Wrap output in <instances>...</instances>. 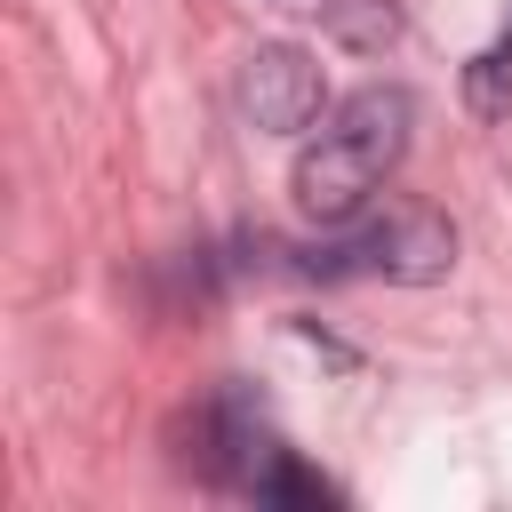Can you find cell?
<instances>
[{
  "label": "cell",
  "instance_id": "cell-1",
  "mask_svg": "<svg viewBox=\"0 0 512 512\" xmlns=\"http://www.w3.org/2000/svg\"><path fill=\"white\" fill-rule=\"evenodd\" d=\"M408 128H416V96L408 88H360L328 112V128L296 152V208L312 224H344L376 200V184L400 168L408 152Z\"/></svg>",
  "mask_w": 512,
  "mask_h": 512
},
{
  "label": "cell",
  "instance_id": "cell-2",
  "mask_svg": "<svg viewBox=\"0 0 512 512\" xmlns=\"http://www.w3.org/2000/svg\"><path fill=\"white\" fill-rule=\"evenodd\" d=\"M456 264V224L440 216V208H424V200H392L384 216H344L336 224V240H320V248H304V272H320V280H440Z\"/></svg>",
  "mask_w": 512,
  "mask_h": 512
},
{
  "label": "cell",
  "instance_id": "cell-3",
  "mask_svg": "<svg viewBox=\"0 0 512 512\" xmlns=\"http://www.w3.org/2000/svg\"><path fill=\"white\" fill-rule=\"evenodd\" d=\"M320 64L304 56V48H256L248 64H240V112L256 120V128H272V136H296V128H312L320 120Z\"/></svg>",
  "mask_w": 512,
  "mask_h": 512
},
{
  "label": "cell",
  "instance_id": "cell-4",
  "mask_svg": "<svg viewBox=\"0 0 512 512\" xmlns=\"http://www.w3.org/2000/svg\"><path fill=\"white\" fill-rule=\"evenodd\" d=\"M464 104H472L480 120L512 112V32H504L496 48H480V56L464 64Z\"/></svg>",
  "mask_w": 512,
  "mask_h": 512
},
{
  "label": "cell",
  "instance_id": "cell-5",
  "mask_svg": "<svg viewBox=\"0 0 512 512\" xmlns=\"http://www.w3.org/2000/svg\"><path fill=\"white\" fill-rule=\"evenodd\" d=\"M248 488H256V504H336V488H328L320 472H304L296 456H272Z\"/></svg>",
  "mask_w": 512,
  "mask_h": 512
}]
</instances>
